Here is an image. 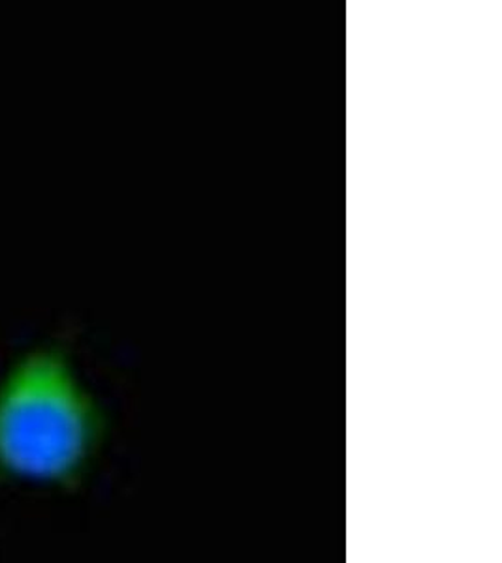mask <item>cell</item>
Wrapping results in <instances>:
<instances>
[{"mask_svg": "<svg viewBox=\"0 0 502 563\" xmlns=\"http://www.w3.org/2000/svg\"><path fill=\"white\" fill-rule=\"evenodd\" d=\"M108 435L102 404L68 347L34 346L0 376V483L74 493Z\"/></svg>", "mask_w": 502, "mask_h": 563, "instance_id": "6da1fadb", "label": "cell"}]
</instances>
